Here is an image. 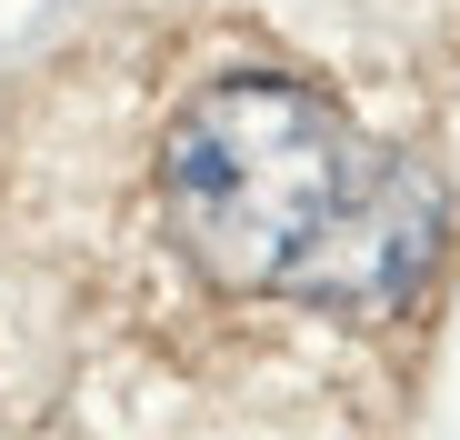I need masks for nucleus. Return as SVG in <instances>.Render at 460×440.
I'll return each mask as SVG.
<instances>
[{
    "label": "nucleus",
    "instance_id": "1",
    "mask_svg": "<svg viewBox=\"0 0 460 440\" xmlns=\"http://www.w3.org/2000/svg\"><path fill=\"white\" fill-rule=\"evenodd\" d=\"M161 210L200 280L300 311H391L440 251V190L321 91L241 70L161 140Z\"/></svg>",
    "mask_w": 460,
    "mask_h": 440
}]
</instances>
